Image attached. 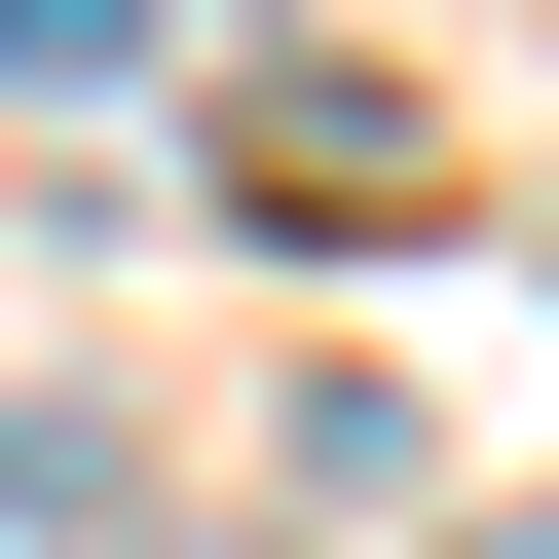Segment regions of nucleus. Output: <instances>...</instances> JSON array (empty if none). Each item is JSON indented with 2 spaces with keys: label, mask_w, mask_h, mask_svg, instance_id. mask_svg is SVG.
I'll use <instances>...</instances> for the list:
<instances>
[{
  "label": "nucleus",
  "mask_w": 559,
  "mask_h": 559,
  "mask_svg": "<svg viewBox=\"0 0 559 559\" xmlns=\"http://www.w3.org/2000/svg\"><path fill=\"white\" fill-rule=\"evenodd\" d=\"M150 38H187V0H0V75H150Z\"/></svg>",
  "instance_id": "1"
}]
</instances>
